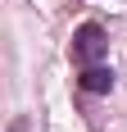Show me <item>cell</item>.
Instances as JSON below:
<instances>
[{"label":"cell","mask_w":127,"mask_h":132,"mask_svg":"<svg viewBox=\"0 0 127 132\" xmlns=\"http://www.w3.org/2000/svg\"><path fill=\"white\" fill-rule=\"evenodd\" d=\"M68 50H73V64H77V68L100 64L104 55H109V32H104L100 23H82V27L73 32V46H68Z\"/></svg>","instance_id":"6da1fadb"},{"label":"cell","mask_w":127,"mask_h":132,"mask_svg":"<svg viewBox=\"0 0 127 132\" xmlns=\"http://www.w3.org/2000/svg\"><path fill=\"white\" fill-rule=\"evenodd\" d=\"M77 87L91 91V96H109V91H114V73H109L104 64H86L82 73H77Z\"/></svg>","instance_id":"7a4b0ae2"},{"label":"cell","mask_w":127,"mask_h":132,"mask_svg":"<svg viewBox=\"0 0 127 132\" xmlns=\"http://www.w3.org/2000/svg\"><path fill=\"white\" fill-rule=\"evenodd\" d=\"M9 132H23V123H14V128H9Z\"/></svg>","instance_id":"3957f363"}]
</instances>
